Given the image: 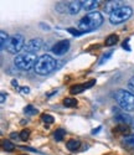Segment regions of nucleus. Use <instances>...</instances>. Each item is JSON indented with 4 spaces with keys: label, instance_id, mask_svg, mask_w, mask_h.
<instances>
[{
    "label": "nucleus",
    "instance_id": "4468645a",
    "mask_svg": "<svg viewBox=\"0 0 134 155\" xmlns=\"http://www.w3.org/2000/svg\"><path fill=\"white\" fill-rule=\"evenodd\" d=\"M98 6V2L97 0H87V2H83V8L88 11L96 9Z\"/></svg>",
    "mask_w": 134,
    "mask_h": 155
},
{
    "label": "nucleus",
    "instance_id": "393cba45",
    "mask_svg": "<svg viewBox=\"0 0 134 155\" xmlns=\"http://www.w3.org/2000/svg\"><path fill=\"white\" fill-rule=\"evenodd\" d=\"M67 31H69L70 34H72L73 36H82L85 32H82L81 30H78V29H73V28H69V29H67Z\"/></svg>",
    "mask_w": 134,
    "mask_h": 155
},
{
    "label": "nucleus",
    "instance_id": "4be33fe9",
    "mask_svg": "<svg viewBox=\"0 0 134 155\" xmlns=\"http://www.w3.org/2000/svg\"><path fill=\"white\" fill-rule=\"evenodd\" d=\"M114 132H120L122 134H127V133H128V125L118 124V125L114 128Z\"/></svg>",
    "mask_w": 134,
    "mask_h": 155
},
{
    "label": "nucleus",
    "instance_id": "6ab92c4d",
    "mask_svg": "<svg viewBox=\"0 0 134 155\" xmlns=\"http://www.w3.org/2000/svg\"><path fill=\"white\" fill-rule=\"evenodd\" d=\"M3 149L6 151H14L15 150V144L11 143L10 140H3Z\"/></svg>",
    "mask_w": 134,
    "mask_h": 155
},
{
    "label": "nucleus",
    "instance_id": "412c9836",
    "mask_svg": "<svg viewBox=\"0 0 134 155\" xmlns=\"http://www.w3.org/2000/svg\"><path fill=\"white\" fill-rule=\"evenodd\" d=\"M24 112L28 114V115H34V114H36L37 113V109L34 107V106H31V104H29V106H26L25 108H24Z\"/></svg>",
    "mask_w": 134,
    "mask_h": 155
},
{
    "label": "nucleus",
    "instance_id": "9b49d317",
    "mask_svg": "<svg viewBox=\"0 0 134 155\" xmlns=\"http://www.w3.org/2000/svg\"><path fill=\"white\" fill-rule=\"evenodd\" d=\"M81 8H83V2H71L67 5V10H69L71 15L78 14V11L81 10Z\"/></svg>",
    "mask_w": 134,
    "mask_h": 155
},
{
    "label": "nucleus",
    "instance_id": "5701e85b",
    "mask_svg": "<svg viewBox=\"0 0 134 155\" xmlns=\"http://www.w3.org/2000/svg\"><path fill=\"white\" fill-rule=\"evenodd\" d=\"M41 119H42V122L44 123H47V124H52L53 123V117L52 115H50V114H42V117H41Z\"/></svg>",
    "mask_w": 134,
    "mask_h": 155
},
{
    "label": "nucleus",
    "instance_id": "20e7f679",
    "mask_svg": "<svg viewBox=\"0 0 134 155\" xmlns=\"http://www.w3.org/2000/svg\"><path fill=\"white\" fill-rule=\"evenodd\" d=\"M37 60H39V57L35 54H20V55L15 56L14 64L16 68H19L21 71H28L32 67L35 68Z\"/></svg>",
    "mask_w": 134,
    "mask_h": 155
},
{
    "label": "nucleus",
    "instance_id": "7ed1b4c3",
    "mask_svg": "<svg viewBox=\"0 0 134 155\" xmlns=\"http://www.w3.org/2000/svg\"><path fill=\"white\" fill-rule=\"evenodd\" d=\"M114 98L118 106L126 112H134V93L126 91V89H118L114 94Z\"/></svg>",
    "mask_w": 134,
    "mask_h": 155
},
{
    "label": "nucleus",
    "instance_id": "c85d7f7f",
    "mask_svg": "<svg viewBox=\"0 0 134 155\" xmlns=\"http://www.w3.org/2000/svg\"><path fill=\"white\" fill-rule=\"evenodd\" d=\"M0 96H2V99H0V103H5V98H6L5 93H4V92H2V93H0Z\"/></svg>",
    "mask_w": 134,
    "mask_h": 155
},
{
    "label": "nucleus",
    "instance_id": "f704fd0d",
    "mask_svg": "<svg viewBox=\"0 0 134 155\" xmlns=\"http://www.w3.org/2000/svg\"><path fill=\"white\" fill-rule=\"evenodd\" d=\"M130 125H132V129L134 130V118H133V122H132V124H130Z\"/></svg>",
    "mask_w": 134,
    "mask_h": 155
},
{
    "label": "nucleus",
    "instance_id": "dca6fc26",
    "mask_svg": "<svg viewBox=\"0 0 134 155\" xmlns=\"http://www.w3.org/2000/svg\"><path fill=\"white\" fill-rule=\"evenodd\" d=\"M118 36L116 35V34H112V35H109L108 37L106 38V45L107 46H113V45H116L117 42H118Z\"/></svg>",
    "mask_w": 134,
    "mask_h": 155
},
{
    "label": "nucleus",
    "instance_id": "72a5a7b5",
    "mask_svg": "<svg viewBox=\"0 0 134 155\" xmlns=\"http://www.w3.org/2000/svg\"><path fill=\"white\" fill-rule=\"evenodd\" d=\"M55 93H57V89H56V91H52L51 93H49V94H47V97H51L52 94H55Z\"/></svg>",
    "mask_w": 134,
    "mask_h": 155
},
{
    "label": "nucleus",
    "instance_id": "9d476101",
    "mask_svg": "<svg viewBox=\"0 0 134 155\" xmlns=\"http://www.w3.org/2000/svg\"><path fill=\"white\" fill-rule=\"evenodd\" d=\"M114 120H116L118 124L128 125V124H132L133 118H130V115L127 114V113H117L116 117H114Z\"/></svg>",
    "mask_w": 134,
    "mask_h": 155
},
{
    "label": "nucleus",
    "instance_id": "2eb2a0df",
    "mask_svg": "<svg viewBox=\"0 0 134 155\" xmlns=\"http://www.w3.org/2000/svg\"><path fill=\"white\" fill-rule=\"evenodd\" d=\"M77 99L75 98H65L63 99V106L67 107V108H75L77 107Z\"/></svg>",
    "mask_w": 134,
    "mask_h": 155
},
{
    "label": "nucleus",
    "instance_id": "423d86ee",
    "mask_svg": "<svg viewBox=\"0 0 134 155\" xmlns=\"http://www.w3.org/2000/svg\"><path fill=\"white\" fill-rule=\"evenodd\" d=\"M132 14H133V9L130 6H123L109 15V21L113 25H118L120 22H124L126 20H128L132 16Z\"/></svg>",
    "mask_w": 134,
    "mask_h": 155
},
{
    "label": "nucleus",
    "instance_id": "f257e3e1",
    "mask_svg": "<svg viewBox=\"0 0 134 155\" xmlns=\"http://www.w3.org/2000/svg\"><path fill=\"white\" fill-rule=\"evenodd\" d=\"M103 24V16L98 11H91L86 16H83L78 21V30L82 32H91L93 30L98 29Z\"/></svg>",
    "mask_w": 134,
    "mask_h": 155
},
{
    "label": "nucleus",
    "instance_id": "473e14b6",
    "mask_svg": "<svg viewBox=\"0 0 134 155\" xmlns=\"http://www.w3.org/2000/svg\"><path fill=\"white\" fill-rule=\"evenodd\" d=\"M10 137H11L12 139H18V135H16L15 133H11V135H10Z\"/></svg>",
    "mask_w": 134,
    "mask_h": 155
},
{
    "label": "nucleus",
    "instance_id": "a878e982",
    "mask_svg": "<svg viewBox=\"0 0 134 155\" xmlns=\"http://www.w3.org/2000/svg\"><path fill=\"white\" fill-rule=\"evenodd\" d=\"M112 54H113V51H109V52H107V55H103V57L99 60V63H98L99 66H102V64H103L106 61H108V60H109V57L112 56Z\"/></svg>",
    "mask_w": 134,
    "mask_h": 155
},
{
    "label": "nucleus",
    "instance_id": "f3484780",
    "mask_svg": "<svg viewBox=\"0 0 134 155\" xmlns=\"http://www.w3.org/2000/svg\"><path fill=\"white\" fill-rule=\"evenodd\" d=\"M0 37H2V40H0V48L2 50H4V47H5V45L8 44V41H9V36H8V32H5V31H0Z\"/></svg>",
    "mask_w": 134,
    "mask_h": 155
},
{
    "label": "nucleus",
    "instance_id": "a211bd4d",
    "mask_svg": "<svg viewBox=\"0 0 134 155\" xmlns=\"http://www.w3.org/2000/svg\"><path fill=\"white\" fill-rule=\"evenodd\" d=\"M122 143L127 147H130V148H134V134H129L127 135L123 140H122Z\"/></svg>",
    "mask_w": 134,
    "mask_h": 155
},
{
    "label": "nucleus",
    "instance_id": "cd10ccee",
    "mask_svg": "<svg viewBox=\"0 0 134 155\" xmlns=\"http://www.w3.org/2000/svg\"><path fill=\"white\" fill-rule=\"evenodd\" d=\"M20 91H21V93H24V94H29V93H30V88L25 86V87H21V88H20Z\"/></svg>",
    "mask_w": 134,
    "mask_h": 155
},
{
    "label": "nucleus",
    "instance_id": "2f4dec72",
    "mask_svg": "<svg viewBox=\"0 0 134 155\" xmlns=\"http://www.w3.org/2000/svg\"><path fill=\"white\" fill-rule=\"evenodd\" d=\"M123 47H124V48H127V50H128V51H129V50H130V47H129V46H128V45H127V42H126V41H124V44H123Z\"/></svg>",
    "mask_w": 134,
    "mask_h": 155
},
{
    "label": "nucleus",
    "instance_id": "aec40b11",
    "mask_svg": "<svg viewBox=\"0 0 134 155\" xmlns=\"http://www.w3.org/2000/svg\"><path fill=\"white\" fill-rule=\"evenodd\" d=\"M65 134H66V132L63 130V129H56L55 132H53V138H55L57 141H61L62 139H63V137H65Z\"/></svg>",
    "mask_w": 134,
    "mask_h": 155
},
{
    "label": "nucleus",
    "instance_id": "7c9ffc66",
    "mask_svg": "<svg viewBox=\"0 0 134 155\" xmlns=\"http://www.w3.org/2000/svg\"><path fill=\"white\" fill-rule=\"evenodd\" d=\"M101 130V127H98L97 129H93V130H92V134H97V132H99Z\"/></svg>",
    "mask_w": 134,
    "mask_h": 155
},
{
    "label": "nucleus",
    "instance_id": "b1692460",
    "mask_svg": "<svg viewBox=\"0 0 134 155\" xmlns=\"http://www.w3.org/2000/svg\"><path fill=\"white\" fill-rule=\"evenodd\" d=\"M29 137H30V130H29V129H24V130L20 133V139L22 141H26L29 139Z\"/></svg>",
    "mask_w": 134,
    "mask_h": 155
},
{
    "label": "nucleus",
    "instance_id": "0eeeda50",
    "mask_svg": "<svg viewBox=\"0 0 134 155\" xmlns=\"http://www.w3.org/2000/svg\"><path fill=\"white\" fill-rule=\"evenodd\" d=\"M42 44H44L42 38H40V37L31 38L30 41L26 42V45H25V47H24L25 54H35V52H37V51L41 50Z\"/></svg>",
    "mask_w": 134,
    "mask_h": 155
},
{
    "label": "nucleus",
    "instance_id": "1a4fd4ad",
    "mask_svg": "<svg viewBox=\"0 0 134 155\" xmlns=\"http://www.w3.org/2000/svg\"><path fill=\"white\" fill-rule=\"evenodd\" d=\"M123 2H119V0H111V2H107L104 5V11L107 14H113L114 11H117L118 9L123 8Z\"/></svg>",
    "mask_w": 134,
    "mask_h": 155
},
{
    "label": "nucleus",
    "instance_id": "6e6552de",
    "mask_svg": "<svg viewBox=\"0 0 134 155\" xmlns=\"http://www.w3.org/2000/svg\"><path fill=\"white\" fill-rule=\"evenodd\" d=\"M51 50L55 55L62 56L70 50V41L69 40H61V41H59V42H56L55 45H53V47Z\"/></svg>",
    "mask_w": 134,
    "mask_h": 155
},
{
    "label": "nucleus",
    "instance_id": "f03ea898",
    "mask_svg": "<svg viewBox=\"0 0 134 155\" xmlns=\"http://www.w3.org/2000/svg\"><path fill=\"white\" fill-rule=\"evenodd\" d=\"M56 64H57V62L52 56L42 55L39 57V60L35 64V72L40 76H46L56 68Z\"/></svg>",
    "mask_w": 134,
    "mask_h": 155
},
{
    "label": "nucleus",
    "instance_id": "39448f33",
    "mask_svg": "<svg viewBox=\"0 0 134 155\" xmlns=\"http://www.w3.org/2000/svg\"><path fill=\"white\" fill-rule=\"evenodd\" d=\"M25 37L21 34H15L9 38L6 44V51L11 55H16L20 50L25 47Z\"/></svg>",
    "mask_w": 134,
    "mask_h": 155
},
{
    "label": "nucleus",
    "instance_id": "bb28decb",
    "mask_svg": "<svg viewBox=\"0 0 134 155\" xmlns=\"http://www.w3.org/2000/svg\"><path fill=\"white\" fill-rule=\"evenodd\" d=\"M128 88L132 91V93H134V77L129 78V81H128Z\"/></svg>",
    "mask_w": 134,
    "mask_h": 155
},
{
    "label": "nucleus",
    "instance_id": "f8f14e48",
    "mask_svg": "<svg viewBox=\"0 0 134 155\" xmlns=\"http://www.w3.org/2000/svg\"><path fill=\"white\" fill-rule=\"evenodd\" d=\"M79 147H81V143H79L78 140H75V139H71V140H69V141L66 143V148L69 149V150H71V151L78 150Z\"/></svg>",
    "mask_w": 134,
    "mask_h": 155
},
{
    "label": "nucleus",
    "instance_id": "c9c22d12",
    "mask_svg": "<svg viewBox=\"0 0 134 155\" xmlns=\"http://www.w3.org/2000/svg\"><path fill=\"white\" fill-rule=\"evenodd\" d=\"M24 155H25V154H24Z\"/></svg>",
    "mask_w": 134,
    "mask_h": 155
},
{
    "label": "nucleus",
    "instance_id": "c756f323",
    "mask_svg": "<svg viewBox=\"0 0 134 155\" xmlns=\"http://www.w3.org/2000/svg\"><path fill=\"white\" fill-rule=\"evenodd\" d=\"M11 84H12V87H18V86H19V83H18L16 80H12V81H11Z\"/></svg>",
    "mask_w": 134,
    "mask_h": 155
},
{
    "label": "nucleus",
    "instance_id": "ddd939ff",
    "mask_svg": "<svg viewBox=\"0 0 134 155\" xmlns=\"http://www.w3.org/2000/svg\"><path fill=\"white\" fill-rule=\"evenodd\" d=\"M85 89H86L85 84H75L70 88V93L71 94H79V93H82Z\"/></svg>",
    "mask_w": 134,
    "mask_h": 155
}]
</instances>
